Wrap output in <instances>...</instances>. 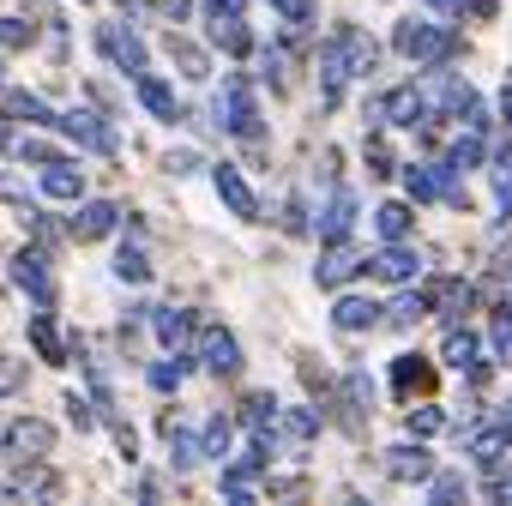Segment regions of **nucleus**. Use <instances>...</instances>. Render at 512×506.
Masks as SVG:
<instances>
[{"label": "nucleus", "mask_w": 512, "mask_h": 506, "mask_svg": "<svg viewBox=\"0 0 512 506\" xmlns=\"http://www.w3.org/2000/svg\"><path fill=\"white\" fill-rule=\"evenodd\" d=\"M374 61H380L374 37H368L362 25H338V31L320 43V103H326V109H338V103H344V91H350V79H368V73H374Z\"/></svg>", "instance_id": "1"}, {"label": "nucleus", "mask_w": 512, "mask_h": 506, "mask_svg": "<svg viewBox=\"0 0 512 506\" xmlns=\"http://www.w3.org/2000/svg\"><path fill=\"white\" fill-rule=\"evenodd\" d=\"M211 121H217L229 139H241V145H260V139H266V109H260V97H253V79L229 73L223 91H217V103H211Z\"/></svg>", "instance_id": "2"}, {"label": "nucleus", "mask_w": 512, "mask_h": 506, "mask_svg": "<svg viewBox=\"0 0 512 506\" xmlns=\"http://www.w3.org/2000/svg\"><path fill=\"white\" fill-rule=\"evenodd\" d=\"M392 49H398L404 61H416V67H440V61L458 55V31H452V25H428V19H404V25L392 31Z\"/></svg>", "instance_id": "3"}, {"label": "nucleus", "mask_w": 512, "mask_h": 506, "mask_svg": "<svg viewBox=\"0 0 512 506\" xmlns=\"http://www.w3.org/2000/svg\"><path fill=\"white\" fill-rule=\"evenodd\" d=\"M97 55L121 73V79H139V73H151V49H145V37L127 25V19H109V25H97Z\"/></svg>", "instance_id": "4"}, {"label": "nucleus", "mask_w": 512, "mask_h": 506, "mask_svg": "<svg viewBox=\"0 0 512 506\" xmlns=\"http://www.w3.org/2000/svg\"><path fill=\"white\" fill-rule=\"evenodd\" d=\"M7 278L31 296V308H55V272H49V247L37 241H25L19 253H13V260H7Z\"/></svg>", "instance_id": "5"}, {"label": "nucleus", "mask_w": 512, "mask_h": 506, "mask_svg": "<svg viewBox=\"0 0 512 506\" xmlns=\"http://www.w3.org/2000/svg\"><path fill=\"white\" fill-rule=\"evenodd\" d=\"M55 133H67V139H73L79 151H91V157H115V151H121L115 121H109V115H97V109H61Z\"/></svg>", "instance_id": "6"}, {"label": "nucleus", "mask_w": 512, "mask_h": 506, "mask_svg": "<svg viewBox=\"0 0 512 506\" xmlns=\"http://www.w3.org/2000/svg\"><path fill=\"white\" fill-rule=\"evenodd\" d=\"M193 362H199V374H211V380H235V374H241V344H235V332H229V326H199Z\"/></svg>", "instance_id": "7"}, {"label": "nucleus", "mask_w": 512, "mask_h": 506, "mask_svg": "<svg viewBox=\"0 0 512 506\" xmlns=\"http://www.w3.org/2000/svg\"><path fill=\"white\" fill-rule=\"evenodd\" d=\"M0 458H55V428L43 416H13L0 428Z\"/></svg>", "instance_id": "8"}, {"label": "nucleus", "mask_w": 512, "mask_h": 506, "mask_svg": "<svg viewBox=\"0 0 512 506\" xmlns=\"http://www.w3.org/2000/svg\"><path fill=\"white\" fill-rule=\"evenodd\" d=\"M121 223H127V211H121L115 199H79L73 217H67V235H73V241H103V235H115Z\"/></svg>", "instance_id": "9"}, {"label": "nucleus", "mask_w": 512, "mask_h": 506, "mask_svg": "<svg viewBox=\"0 0 512 506\" xmlns=\"http://www.w3.org/2000/svg\"><path fill=\"white\" fill-rule=\"evenodd\" d=\"M211 187H217V199L229 205V217H241V223H260V193L247 187L241 163H211Z\"/></svg>", "instance_id": "10"}, {"label": "nucleus", "mask_w": 512, "mask_h": 506, "mask_svg": "<svg viewBox=\"0 0 512 506\" xmlns=\"http://www.w3.org/2000/svg\"><path fill=\"white\" fill-rule=\"evenodd\" d=\"M356 272H368V260H362L350 241H320V266H314V284L320 290H344Z\"/></svg>", "instance_id": "11"}, {"label": "nucleus", "mask_w": 512, "mask_h": 506, "mask_svg": "<svg viewBox=\"0 0 512 506\" xmlns=\"http://www.w3.org/2000/svg\"><path fill=\"white\" fill-rule=\"evenodd\" d=\"M37 193L55 199V205H79V199H85V169H79V157L43 163V169H37Z\"/></svg>", "instance_id": "12"}, {"label": "nucleus", "mask_w": 512, "mask_h": 506, "mask_svg": "<svg viewBox=\"0 0 512 506\" xmlns=\"http://www.w3.org/2000/svg\"><path fill=\"white\" fill-rule=\"evenodd\" d=\"M416 272H422V260H416V247H404V241H386L374 260H368V278H380V284H416Z\"/></svg>", "instance_id": "13"}, {"label": "nucleus", "mask_w": 512, "mask_h": 506, "mask_svg": "<svg viewBox=\"0 0 512 506\" xmlns=\"http://www.w3.org/2000/svg\"><path fill=\"white\" fill-rule=\"evenodd\" d=\"M133 97H139V109H145V115H157V121H169V127L187 115V109H181V97H175V85H169L163 73H139V79H133Z\"/></svg>", "instance_id": "14"}, {"label": "nucleus", "mask_w": 512, "mask_h": 506, "mask_svg": "<svg viewBox=\"0 0 512 506\" xmlns=\"http://www.w3.org/2000/svg\"><path fill=\"white\" fill-rule=\"evenodd\" d=\"M350 229H356V193L350 187H332V199L314 217V235L320 241H350Z\"/></svg>", "instance_id": "15"}, {"label": "nucleus", "mask_w": 512, "mask_h": 506, "mask_svg": "<svg viewBox=\"0 0 512 506\" xmlns=\"http://www.w3.org/2000/svg\"><path fill=\"white\" fill-rule=\"evenodd\" d=\"M151 338L163 350H193V338H199L193 308H151Z\"/></svg>", "instance_id": "16"}, {"label": "nucleus", "mask_w": 512, "mask_h": 506, "mask_svg": "<svg viewBox=\"0 0 512 506\" xmlns=\"http://www.w3.org/2000/svg\"><path fill=\"white\" fill-rule=\"evenodd\" d=\"M380 320H386V308H380L374 296H338V302H332V326L350 332V338H356V332H374Z\"/></svg>", "instance_id": "17"}, {"label": "nucleus", "mask_w": 512, "mask_h": 506, "mask_svg": "<svg viewBox=\"0 0 512 506\" xmlns=\"http://www.w3.org/2000/svg\"><path fill=\"white\" fill-rule=\"evenodd\" d=\"M199 362H193V350H163V362H151L145 368V380H151V392L157 398H175L181 386H187V374H193Z\"/></svg>", "instance_id": "18"}, {"label": "nucleus", "mask_w": 512, "mask_h": 506, "mask_svg": "<svg viewBox=\"0 0 512 506\" xmlns=\"http://www.w3.org/2000/svg\"><path fill=\"white\" fill-rule=\"evenodd\" d=\"M25 332H31V344H37V356H43L49 368H67V338H61V326H55V314H49V308L25 314Z\"/></svg>", "instance_id": "19"}, {"label": "nucleus", "mask_w": 512, "mask_h": 506, "mask_svg": "<svg viewBox=\"0 0 512 506\" xmlns=\"http://www.w3.org/2000/svg\"><path fill=\"white\" fill-rule=\"evenodd\" d=\"M446 368H458V374H464L470 386H482V380H488V362H482V344H476L470 332H458V326L446 332Z\"/></svg>", "instance_id": "20"}, {"label": "nucleus", "mask_w": 512, "mask_h": 506, "mask_svg": "<svg viewBox=\"0 0 512 506\" xmlns=\"http://www.w3.org/2000/svg\"><path fill=\"white\" fill-rule=\"evenodd\" d=\"M163 446H169V470H193V464H205V440H199L187 422H175V416H163Z\"/></svg>", "instance_id": "21"}, {"label": "nucleus", "mask_w": 512, "mask_h": 506, "mask_svg": "<svg viewBox=\"0 0 512 506\" xmlns=\"http://www.w3.org/2000/svg\"><path fill=\"white\" fill-rule=\"evenodd\" d=\"M428 470H434V458H428V446L416 434L386 452V476H398V482H428Z\"/></svg>", "instance_id": "22"}, {"label": "nucleus", "mask_w": 512, "mask_h": 506, "mask_svg": "<svg viewBox=\"0 0 512 506\" xmlns=\"http://www.w3.org/2000/svg\"><path fill=\"white\" fill-rule=\"evenodd\" d=\"M163 49H169V61L181 67V79H193V85H205L211 79V55L199 49V43H187L175 25H169V37H163Z\"/></svg>", "instance_id": "23"}, {"label": "nucleus", "mask_w": 512, "mask_h": 506, "mask_svg": "<svg viewBox=\"0 0 512 506\" xmlns=\"http://www.w3.org/2000/svg\"><path fill=\"white\" fill-rule=\"evenodd\" d=\"M320 428H326V416H320L314 404H290V410H278V434H284V440H296V446L320 440Z\"/></svg>", "instance_id": "24"}, {"label": "nucleus", "mask_w": 512, "mask_h": 506, "mask_svg": "<svg viewBox=\"0 0 512 506\" xmlns=\"http://www.w3.org/2000/svg\"><path fill=\"white\" fill-rule=\"evenodd\" d=\"M7 115L13 121H31V127H55L61 121V109L49 97H37V91H7Z\"/></svg>", "instance_id": "25"}, {"label": "nucleus", "mask_w": 512, "mask_h": 506, "mask_svg": "<svg viewBox=\"0 0 512 506\" xmlns=\"http://www.w3.org/2000/svg\"><path fill=\"white\" fill-rule=\"evenodd\" d=\"M109 272H115V284H133V290H139V284H151V260H145L139 235L115 247V266H109Z\"/></svg>", "instance_id": "26"}, {"label": "nucleus", "mask_w": 512, "mask_h": 506, "mask_svg": "<svg viewBox=\"0 0 512 506\" xmlns=\"http://www.w3.org/2000/svg\"><path fill=\"white\" fill-rule=\"evenodd\" d=\"M211 49H223V55H253V31H247V19H211Z\"/></svg>", "instance_id": "27"}, {"label": "nucleus", "mask_w": 512, "mask_h": 506, "mask_svg": "<svg viewBox=\"0 0 512 506\" xmlns=\"http://www.w3.org/2000/svg\"><path fill=\"white\" fill-rule=\"evenodd\" d=\"M235 428H241V422H235V416H223V410H211V416H205L199 440H205V458H211V464H223V458H229V446H235Z\"/></svg>", "instance_id": "28"}, {"label": "nucleus", "mask_w": 512, "mask_h": 506, "mask_svg": "<svg viewBox=\"0 0 512 506\" xmlns=\"http://www.w3.org/2000/svg\"><path fill=\"white\" fill-rule=\"evenodd\" d=\"M235 422H241L247 434L278 428V398H272V392H247V398H241V410H235Z\"/></svg>", "instance_id": "29"}, {"label": "nucleus", "mask_w": 512, "mask_h": 506, "mask_svg": "<svg viewBox=\"0 0 512 506\" xmlns=\"http://www.w3.org/2000/svg\"><path fill=\"white\" fill-rule=\"evenodd\" d=\"M374 229H380V241H404V235L416 229V211H410L404 199H386V205L374 211Z\"/></svg>", "instance_id": "30"}, {"label": "nucleus", "mask_w": 512, "mask_h": 506, "mask_svg": "<svg viewBox=\"0 0 512 506\" xmlns=\"http://www.w3.org/2000/svg\"><path fill=\"white\" fill-rule=\"evenodd\" d=\"M392 386H398V398L428 392V386H434V368H428L422 356H398V362H392Z\"/></svg>", "instance_id": "31"}, {"label": "nucleus", "mask_w": 512, "mask_h": 506, "mask_svg": "<svg viewBox=\"0 0 512 506\" xmlns=\"http://www.w3.org/2000/svg\"><path fill=\"white\" fill-rule=\"evenodd\" d=\"M13 157H19L25 169H43V163H55V157H67V151H55V145H49L43 133H19V139H13Z\"/></svg>", "instance_id": "32"}, {"label": "nucleus", "mask_w": 512, "mask_h": 506, "mask_svg": "<svg viewBox=\"0 0 512 506\" xmlns=\"http://www.w3.org/2000/svg\"><path fill=\"white\" fill-rule=\"evenodd\" d=\"M61 410H67V422H73L79 434H91V428L103 422V404H97V398H85V392H67V398H61Z\"/></svg>", "instance_id": "33"}, {"label": "nucleus", "mask_w": 512, "mask_h": 506, "mask_svg": "<svg viewBox=\"0 0 512 506\" xmlns=\"http://www.w3.org/2000/svg\"><path fill=\"white\" fill-rule=\"evenodd\" d=\"M31 43H37V25H31V19H19V13L0 19V49H7V55H19V49H31Z\"/></svg>", "instance_id": "34"}, {"label": "nucleus", "mask_w": 512, "mask_h": 506, "mask_svg": "<svg viewBox=\"0 0 512 506\" xmlns=\"http://www.w3.org/2000/svg\"><path fill=\"white\" fill-rule=\"evenodd\" d=\"M422 314H428V296H416V290H404V296H398V302L386 308V320H392L398 332H410V326H416Z\"/></svg>", "instance_id": "35"}, {"label": "nucleus", "mask_w": 512, "mask_h": 506, "mask_svg": "<svg viewBox=\"0 0 512 506\" xmlns=\"http://www.w3.org/2000/svg\"><path fill=\"white\" fill-rule=\"evenodd\" d=\"M308 229H314L308 193H290V199H284V235H308Z\"/></svg>", "instance_id": "36"}, {"label": "nucleus", "mask_w": 512, "mask_h": 506, "mask_svg": "<svg viewBox=\"0 0 512 506\" xmlns=\"http://www.w3.org/2000/svg\"><path fill=\"white\" fill-rule=\"evenodd\" d=\"M103 422H109V434H115V452H121V464H139V434L115 416V410H103Z\"/></svg>", "instance_id": "37"}, {"label": "nucleus", "mask_w": 512, "mask_h": 506, "mask_svg": "<svg viewBox=\"0 0 512 506\" xmlns=\"http://www.w3.org/2000/svg\"><path fill=\"white\" fill-rule=\"evenodd\" d=\"M494 193H500V217L512 223V145L494 157Z\"/></svg>", "instance_id": "38"}, {"label": "nucleus", "mask_w": 512, "mask_h": 506, "mask_svg": "<svg viewBox=\"0 0 512 506\" xmlns=\"http://www.w3.org/2000/svg\"><path fill=\"white\" fill-rule=\"evenodd\" d=\"M404 428H410L416 440H428V434H440V428H446V410H440V404H422V410H410V422H404Z\"/></svg>", "instance_id": "39"}, {"label": "nucleus", "mask_w": 512, "mask_h": 506, "mask_svg": "<svg viewBox=\"0 0 512 506\" xmlns=\"http://www.w3.org/2000/svg\"><path fill=\"white\" fill-rule=\"evenodd\" d=\"M0 205H19V211L31 205V181L19 169H0Z\"/></svg>", "instance_id": "40"}, {"label": "nucleus", "mask_w": 512, "mask_h": 506, "mask_svg": "<svg viewBox=\"0 0 512 506\" xmlns=\"http://www.w3.org/2000/svg\"><path fill=\"white\" fill-rule=\"evenodd\" d=\"M25 229H31L43 247H55V241H61V229H55V217H49L43 205H25Z\"/></svg>", "instance_id": "41"}, {"label": "nucleus", "mask_w": 512, "mask_h": 506, "mask_svg": "<svg viewBox=\"0 0 512 506\" xmlns=\"http://www.w3.org/2000/svg\"><path fill=\"white\" fill-rule=\"evenodd\" d=\"M488 332H494V356H500V362H512V302L488 320Z\"/></svg>", "instance_id": "42"}, {"label": "nucleus", "mask_w": 512, "mask_h": 506, "mask_svg": "<svg viewBox=\"0 0 512 506\" xmlns=\"http://www.w3.org/2000/svg\"><path fill=\"white\" fill-rule=\"evenodd\" d=\"M272 13H278L290 31H302V25L314 19V0H272Z\"/></svg>", "instance_id": "43"}, {"label": "nucleus", "mask_w": 512, "mask_h": 506, "mask_svg": "<svg viewBox=\"0 0 512 506\" xmlns=\"http://www.w3.org/2000/svg\"><path fill=\"white\" fill-rule=\"evenodd\" d=\"M193 7H199V0H151V13H157L163 25H187V19H193Z\"/></svg>", "instance_id": "44"}, {"label": "nucleus", "mask_w": 512, "mask_h": 506, "mask_svg": "<svg viewBox=\"0 0 512 506\" xmlns=\"http://www.w3.org/2000/svg\"><path fill=\"white\" fill-rule=\"evenodd\" d=\"M25 386V362H13V356H0V404H7L13 392Z\"/></svg>", "instance_id": "45"}, {"label": "nucleus", "mask_w": 512, "mask_h": 506, "mask_svg": "<svg viewBox=\"0 0 512 506\" xmlns=\"http://www.w3.org/2000/svg\"><path fill=\"white\" fill-rule=\"evenodd\" d=\"M199 13H205V25H211V19H241L247 0H199Z\"/></svg>", "instance_id": "46"}, {"label": "nucleus", "mask_w": 512, "mask_h": 506, "mask_svg": "<svg viewBox=\"0 0 512 506\" xmlns=\"http://www.w3.org/2000/svg\"><path fill=\"white\" fill-rule=\"evenodd\" d=\"M446 163H452V169H476V163H482V145H476V133H470V139H458Z\"/></svg>", "instance_id": "47"}, {"label": "nucleus", "mask_w": 512, "mask_h": 506, "mask_svg": "<svg viewBox=\"0 0 512 506\" xmlns=\"http://www.w3.org/2000/svg\"><path fill=\"white\" fill-rule=\"evenodd\" d=\"M163 169H169V175H193V169H199V151H187V145H181V151H169V157H163Z\"/></svg>", "instance_id": "48"}, {"label": "nucleus", "mask_w": 512, "mask_h": 506, "mask_svg": "<svg viewBox=\"0 0 512 506\" xmlns=\"http://www.w3.org/2000/svg\"><path fill=\"white\" fill-rule=\"evenodd\" d=\"M368 175H392V151H386V139H368Z\"/></svg>", "instance_id": "49"}, {"label": "nucleus", "mask_w": 512, "mask_h": 506, "mask_svg": "<svg viewBox=\"0 0 512 506\" xmlns=\"http://www.w3.org/2000/svg\"><path fill=\"white\" fill-rule=\"evenodd\" d=\"M428 494H434V500H458V494H464V476H440Z\"/></svg>", "instance_id": "50"}, {"label": "nucleus", "mask_w": 512, "mask_h": 506, "mask_svg": "<svg viewBox=\"0 0 512 506\" xmlns=\"http://www.w3.org/2000/svg\"><path fill=\"white\" fill-rule=\"evenodd\" d=\"M434 13H464V0H428Z\"/></svg>", "instance_id": "51"}, {"label": "nucleus", "mask_w": 512, "mask_h": 506, "mask_svg": "<svg viewBox=\"0 0 512 506\" xmlns=\"http://www.w3.org/2000/svg\"><path fill=\"white\" fill-rule=\"evenodd\" d=\"M500 109H506V121H512V73H506V91H500Z\"/></svg>", "instance_id": "52"}, {"label": "nucleus", "mask_w": 512, "mask_h": 506, "mask_svg": "<svg viewBox=\"0 0 512 506\" xmlns=\"http://www.w3.org/2000/svg\"><path fill=\"white\" fill-rule=\"evenodd\" d=\"M0 55H7V49H0ZM0 97H7V61H0Z\"/></svg>", "instance_id": "53"}, {"label": "nucleus", "mask_w": 512, "mask_h": 506, "mask_svg": "<svg viewBox=\"0 0 512 506\" xmlns=\"http://www.w3.org/2000/svg\"><path fill=\"white\" fill-rule=\"evenodd\" d=\"M79 7H91V0H79Z\"/></svg>", "instance_id": "54"}]
</instances>
